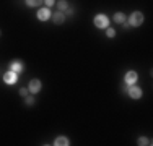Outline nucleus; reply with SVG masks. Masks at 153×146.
Segmentation results:
<instances>
[{"mask_svg":"<svg viewBox=\"0 0 153 146\" xmlns=\"http://www.w3.org/2000/svg\"><path fill=\"white\" fill-rule=\"evenodd\" d=\"M74 12H75L74 7H68V8L65 10V13H64V15H67V16H72V15H74Z\"/></svg>","mask_w":153,"mask_h":146,"instance_id":"f3484780","label":"nucleus"},{"mask_svg":"<svg viewBox=\"0 0 153 146\" xmlns=\"http://www.w3.org/2000/svg\"><path fill=\"white\" fill-rule=\"evenodd\" d=\"M112 20H114L116 23H124V21H127V20H126V15H124V13H121V12L114 13V16H112Z\"/></svg>","mask_w":153,"mask_h":146,"instance_id":"9b49d317","label":"nucleus"},{"mask_svg":"<svg viewBox=\"0 0 153 146\" xmlns=\"http://www.w3.org/2000/svg\"><path fill=\"white\" fill-rule=\"evenodd\" d=\"M143 20H145V16H143V13H142V12H134L132 15H130L127 24L132 26V28H137V26H140V24L143 23Z\"/></svg>","mask_w":153,"mask_h":146,"instance_id":"f257e3e1","label":"nucleus"},{"mask_svg":"<svg viewBox=\"0 0 153 146\" xmlns=\"http://www.w3.org/2000/svg\"><path fill=\"white\" fill-rule=\"evenodd\" d=\"M51 18V12H49V8H41L38 12V20H41V21H47Z\"/></svg>","mask_w":153,"mask_h":146,"instance_id":"6e6552de","label":"nucleus"},{"mask_svg":"<svg viewBox=\"0 0 153 146\" xmlns=\"http://www.w3.org/2000/svg\"><path fill=\"white\" fill-rule=\"evenodd\" d=\"M137 72H134V70H130V72H127L126 73V76H124V83L126 85H135V81H137Z\"/></svg>","mask_w":153,"mask_h":146,"instance_id":"20e7f679","label":"nucleus"},{"mask_svg":"<svg viewBox=\"0 0 153 146\" xmlns=\"http://www.w3.org/2000/svg\"><path fill=\"white\" fill-rule=\"evenodd\" d=\"M93 23H94V26H96V28L104 29V28L109 26V18L106 16V15H96Z\"/></svg>","mask_w":153,"mask_h":146,"instance_id":"f03ea898","label":"nucleus"},{"mask_svg":"<svg viewBox=\"0 0 153 146\" xmlns=\"http://www.w3.org/2000/svg\"><path fill=\"white\" fill-rule=\"evenodd\" d=\"M127 94H129L132 99H140L142 97V89L135 85H127Z\"/></svg>","mask_w":153,"mask_h":146,"instance_id":"7ed1b4c3","label":"nucleus"},{"mask_svg":"<svg viewBox=\"0 0 153 146\" xmlns=\"http://www.w3.org/2000/svg\"><path fill=\"white\" fill-rule=\"evenodd\" d=\"M25 104H26V105H33V104H34V97H33V96H26V97H25Z\"/></svg>","mask_w":153,"mask_h":146,"instance_id":"2eb2a0df","label":"nucleus"},{"mask_svg":"<svg viewBox=\"0 0 153 146\" xmlns=\"http://www.w3.org/2000/svg\"><path fill=\"white\" fill-rule=\"evenodd\" d=\"M3 80H5V83L7 85H15L16 83V72H13V70H10V72H7L5 75H3Z\"/></svg>","mask_w":153,"mask_h":146,"instance_id":"423d86ee","label":"nucleus"},{"mask_svg":"<svg viewBox=\"0 0 153 146\" xmlns=\"http://www.w3.org/2000/svg\"><path fill=\"white\" fill-rule=\"evenodd\" d=\"M52 16V21L56 24H62L65 21V15H64V12H57V13H52L51 15Z\"/></svg>","mask_w":153,"mask_h":146,"instance_id":"0eeeda50","label":"nucleus"},{"mask_svg":"<svg viewBox=\"0 0 153 146\" xmlns=\"http://www.w3.org/2000/svg\"><path fill=\"white\" fill-rule=\"evenodd\" d=\"M106 36H108V38H114V36H116V31H114L112 28H106Z\"/></svg>","mask_w":153,"mask_h":146,"instance_id":"dca6fc26","label":"nucleus"},{"mask_svg":"<svg viewBox=\"0 0 153 146\" xmlns=\"http://www.w3.org/2000/svg\"><path fill=\"white\" fill-rule=\"evenodd\" d=\"M41 88H42V83L39 81V80H31L28 89H30V93H33V94H38L39 91H41Z\"/></svg>","mask_w":153,"mask_h":146,"instance_id":"39448f33","label":"nucleus"},{"mask_svg":"<svg viewBox=\"0 0 153 146\" xmlns=\"http://www.w3.org/2000/svg\"><path fill=\"white\" fill-rule=\"evenodd\" d=\"M41 3H42V0H26L28 7H39Z\"/></svg>","mask_w":153,"mask_h":146,"instance_id":"4468645a","label":"nucleus"},{"mask_svg":"<svg viewBox=\"0 0 153 146\" xmlns=\"http://www.w3.org/2000/svg\"><path fill=\"white\" fill-rule=\"evenodd\" d=\"M0 36H2V31H0Z\"/></svg>","mask_w":153,"mask_h":146,"instance_id":"aec40b11","label":"nucleus"},{"mask_svg":"<svg viewBox=\"0 0 153 146\" xmlns=\"http://www.w3.org/2000/svg\"><path fill=\"white\" fill-rule=\"evenodd\" d=\"M10 68H12L13 72L20 73V72H23V63H21L20 60H13L12 63H10Z\"/></svg>","mask_w":153,"mask_h":146,"instance_id":"9d476101","label":"nucleus"},{"mask_svg":"<svg viewBox=\"0 0 153 146\" xmlns=\"http://www.w3.org/2000/svg\"><path fill=\"white\" fill-rule=\"evenodd\" d=\"M54 145H56V146H68V145H70V141H68L67 136H57L56 141H54Z\"/></svg>","mask_w":153,"mask_h":146,"instance_id":"1a4fd4ad","label":"nucleus"},{"mask_svg":"<svg viewBox=\"0 0 153 146\" xmlns=\"http://www.w3.org/2000/svg\"><path fill=\"white\" fill-rule=\"evenodd\" d=\"M57 8H59V12H65L68 8V2L67 0H59L57 2Z\"/></svg>","mask_w":153,"mask_h":146,"instance_id":"f8f14e48","label":"nucleus"},{"mask_svg":"<svg viewBox=\"0 0 153 146\" xmlns=\"http://www.w3.org/2000/svg\"><path fill=\"white\" fill-rule=\"evenodd\" d=\"M28 91H30V89H26V88H21V89H20V96L26 97V96H28Z\"/></svg>","mask_w":153,"mask_h":146,"instance_id":"a211bd4d","label":"nucleus"},{"mask_svg":"<svg viewBox=\"0 0 153 146\" xmlns=\"http://www.w3.org/2000/svg\"><path fill=\"white\" fill-rule=\"evenodd\" d=\"M138 145L140 146H148V145H152V141L148 140V138H145V136H140L138 138Z\"/></svg>","mask_w":153,"mask_h":146,"instance_id":"ddd939ff","label":"nucleus"},{"mask_svg":"<svg viewBox=\"0 0 153 146\" xmlns=\"http://www.w3.org/2000/svg\"><path fill=\"white\" fill-rule=\"evenodd\" d=\"M44 2H46V5H47V7H52L54 3H56V0H44Z\"/></svg>","mask_w":153,"mask_h":146,"instance_id":"6ab92c4d","label":"nucleus"}]
</instances>
